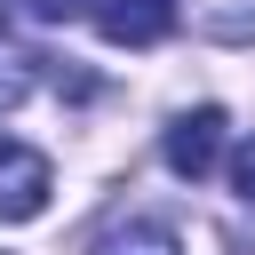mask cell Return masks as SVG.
I'll list each match as a JSON object with an SVG mask.
<instances>
[{"label":"cell","mask_w":255,"mask_h":255,"mask_svg":"<svg viewBox=\"0 0 255 255\" xmlns=\"http://www.w3.org/2000/svg\"><path fill=\"white\" fill-rule=\"evenodd\" d=\"M96 32L112 48H151V40L175 32V0H104L96 8Z\"/></svg>","instance_id":"3"},{"label":"cell","mask_w":255,"mask_h":255,"mask_svg":"<svg viewBox=\"0 0 255 255\" xmlns=\"http://www.w3.org/2000/svg\"><path fill=\"white\" fill-rule=\"evenodd\" d=\"M48 191H56V167L24 143H0V223H32L48 215Z\"/></svg>","instance_id":"2"},{"label":"cell","mask_w":255,"mask_h":255,"mask_svg":"<svg viewBox=\"0 0 255 255\" xmlns=\"http://www.w3.org/2000/svg\"><path fill=\"white\" fill-rule=\"evenodd\" d=\"M231 191H239V199L255 207V135H247V143L231 151Z\"/></svg>","instance_id":"6"},{"label":"cell","mask_w":255,"mask_h":255,"mask_svg":"<svg viewBox=\"0 0 255 255\" xmlns=\"http://www.w3.org/2000/svg\"><path fill=\"white\" fill-rule=\"evenodd\" d=\"M88 0H24V16H40V24H72Z\"/></svg>","instance_id":"7"},{"label":"cell","mask_w":255,"mask_h":255,"mask_svg":"<svg viewBox=\"0 0 255 255\" xmlns=\"http://www.w3.org/2000/svg\"><path fill=\"white\" fill-rule=\"evenodd\" d=\"M32 64H40V56H8V48H0V104H24V88H32Z\"/></svg>","instance_id":"5"},{"label":"cell","mask_w":255,"mask_h":255,"mask_svg":"<svg viewBox=\"0 0 255 255\" xmlns=\"http://www.w3.org/2000/svg\"><path fill=\"white\" fill-rule=\"evenodd\" d=\"M215 151H223V112H215V104L167 120V135H159V159H167V175H183V183H199V175L215 167Z\"/></svg>","instance_id":"1"},{"label":"cell","mask_w":255,"mask_h":255,"mask_svg":"<svg viewBox=\"0 0 255 255\" xmlns=\"http://www.w3.org/2000/svg\"><path fill=\"white\" fill-rule=\"evenodd\" d=\"M104 255H183V239L167 223H128L120 239H104Z\"/></svg>","instance_id":"4"}]
</instances>
